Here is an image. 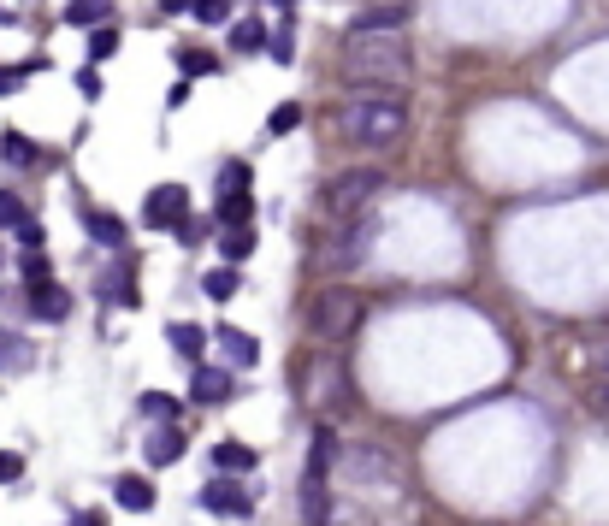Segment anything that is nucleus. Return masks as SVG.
Listing matches in <instances>:
<instances>
[{
	"mask_svg": "<svg viewBox=\"0 0 609 526\" xmlns=\"http://www.w3.org/2000/svg\"><path fill=\"white\" fill-rule=\"evenodd\" d=\"M343 77L355 89L367 83L379 95H403L414 77V54L403 36H343Z\"/></svg>",
	"mask_w": 609,
	"mask_h": 526,
	"instance_id": "f257e3e1",
	"label": "nucleus"
},
{
	"mask_svg": "<svg viewBox=\"0 0 609 526\" xmlns=\"http://www.w3.org/2000/svg\"><path fill=\"white\" fill-rule=\"evenodd\" d=\"M338 131L355 148H391V142L408 136V101L403 95H379V89L349 95L338 107Z\"/></svg>",
	"mask_w": 609,
	"mask_h": 526,
	"instance_id": "f03ea898",
	"label": "nucleus"
},
{
	"mask_svg": "<svg viewBox=\"0 0 609 526\" xmlns=\"http://www.w3.org/2000/svg\"><path fill=\"white\" fill-rule=\"evenodd\" d=\"M379 184H385L379 166H349V172H338V178L326 184V196H320L326 219H361V207L379 196Z\"/></svg>",
	"mask_w": 609,
	"mask_h": 526,
	"instance_id": "7ed1b4c3",
	"label": "nucleus"
},
{
	"mask_svg": "<svg viewBox=\"0 0 609 526\" xmlns=\"http://www.w3.org/2000/svg\"><path fill=\"white\" fill-rule=\"evenodd\" d=\"M355 326H361V296H355V290H320V296H314V308H308V337L343 343Z\"/></svg>",
	"mask_w": 609,
	"mask_h": 526,
	"instance_id": "20e7f679",
	"label": "nucleus"
},
{
	"mask_svg": "<svg viewBox=\"0 0 609 526\" xmlns=\"http://www.w3.org/2000/svg\"><path fill=\"white\" fill-rule=\"evenodd\" d=\"M184 219H190V190L184 184H154L148 190V201H142V225L148 231H172Z\"/></svg>",
	"mask_w": 609,
	"mask_h": 526,
	"instance_id": "39448f33",
	"label": "nucleus"
},
{
	"mask_svg": "<svg viewBox=\"0 0 609 526\" xmlns=\"http://www.w3.org/2000/svg\"><path fill=\"white\" fill-rule=\"evenodd\" d=\"M408 24V0H385V6H361L349 18V36H403Z\"/></svg>",
	"mask_w": 609,
	"mask_h": 526,
	"instance_id": "423d86ee",
	"label": "nucleus"
},
{
	"mask_svg": "<svg viewBox=\"0 0 609 526\" xmlns=\"http://www.w3.org/2000/svg\"><path fill=\"white\" fill-rule=\"evenodd\" d=\"M326 473H332V467H314V461H308V473H302V521H308V526H326V521H332Z\"/></svg>",
	"mask_w": 609,
	"mask_h": 526,
	"instance_id": "0eeeda50",
	"label": "nucleus"
},
{
	"mask_svg": "<svg viewBox=\"0 0 609 526\" xmlns=\"http://www.w3.org/2000/svg\"><path fill=\"white\" fill-rule=\"evenodd\" d=\"M202 509H213V515H249L255 497H249L237 479H213V485L202 491Z\"/></svg>",
	"mask_w": 609,
	"mask_h": 526,
	"instance_id": "6e6552de",
	"label": "nucleus"
},
{
	"mask_svg": "<svg viewBox=\"0 0 609 526\" xmlns=\"http://www.w3.org/2000/svg\"><path fill=\"white\" fill-rule=\"evenodd\" d=\"M77 219H83V231H89L101 249H125V219H119V213H107V207H77Z\"/></svg>",
	"mask_w": 609,
	"mask_h": 526,
	"instance_id": "1a4fd4ad",
	"label": "nucleus"
},
{
	"mask_svg": "<svg viewBox=\"0 0 609 526\" xmlns=\"http://www.w3.org/2000/svg\"><path fill=\"white\" fill-rule=\"evenodd\" d=\"M190 396H196V402H207V408H219V402H231V396H237V379H231L225 367H196Z\"/></svg>",
	"mask_w": 609,
	"mask_h": 526,
	"instance_id": "9d476101",
	"label": "nucleus"
},
{
	"mask_svg": "<svg viewBox=\"0 0 609 526\" xmlns=\"http://www.w3.org/2000/svg\"><path fill=\"white\" fill-rule=\"evenodd\" d=\"M367 243H373V225H367V219H355V225L343 231L338 243H332V249L320 255V261H326V266H355L361 255H367Z\"/></svg>",
	"mask_w": 609,
	"mask_h": 526,
	"instance_id": "9b49d317",
	"label": "nucleus"
},
{
	"mask_svg": "<svg viewBox=\"0 0 609 526\" xmlns=\"http://www.w3.org/2000/svg\"><path fill=\"white\" fill-rule=\"evenodd\" d=\"M30 314L48 320V326H60V320L71 314V296L54 284V278H48V284H30Z\"/></svg>",
	"mask_w": 609,
	"mask_h": 526,
	"instance_id": "f8f14e48",
	"label": "nucleus"
},
{
	"mask_svg": "<svg viewBox=\"0 0 609 526\" xmlns=\"http://www.w3.org/2000/svg\"><path fill=\"white\" fill-rule=\"evenodd\" d=\"M213 343L231 355V367H255V361H261V343H255L249 331H237V326H219L213 331Z\"/></svg>",
	"mask_w": 609,
	"mask_h": 526,
	"instance_id": "ddd939ff",
	"label": "nucleus"
},
{
	"mask_svg": "<svg viewBox=\"0 0 609 526\" xmlns=\"http://www.w3.org/2000/svg\"><path fill=\"white\" fill-rule=\"evenodd\" d=\"M113 503L131 509V515H148V509H154V485H148L142 473H125V479L113 485Z\"/></svg>",
	"mask_w": 609,
	"mask_h": 526,
	"instance_id": "4468645a",
	"label": "nucleus"
},
{
	"mask_svg": "<svg viewBox=\"0 0 609 526\" xmlns=\"http://www.w3.org/2000/svg\"><path fill=\"white\" fill-rule=\"evenodd\" d=\"M213 467H219L225 479H243V473L255 467V450H249V444H237V438H225V444H213Z\"/></svg>",
	"mask_w": 609,
	"mask_h": 526,
	"instance_id": "2eb2a0df",
	"label": "nucleus"
},
{
	"mask_svg": "<svg viewBox=\"0 0 609 526\" xmlns=\"http://www.w3.org/2000/svg\"><path fill=\"white\" fill-rule=\"evenodd\" d=\"M107 18H113V0H71V6H66L71 30H101Z\"/></svg>",
	"mask_w": 609,
	"mask_h": 526,
	"instance_id": "dca6fc26",
	"label": "nucleus"
},
{
	"mask_svg": "<svg viewBox=\"0 0 609 526\" xmlns=\"http://www.w3.org/2000/svg\"><path fill=\"white\" fill-rule=\"evenodd\" d=\"M178 456H184V432H178V426H160V432L148 438V461H154V467H172Z\"/></svg>",
	"mask_w": 609,
	"mask_h": 526,
	"instance_id": "f3484780",
	"label": "nucleus"
},
{
	"mask_svg": "<svg viewBox=\"0 0 609 526\" xmlns=\"http://www.w3.org/2000/svg\"><path fill=\"white\" fill-rule=\"evenodd\" d=\"M36 361V349L18 337V331H0V373H24Z\"/></svg>",
	"mask_w": 609,
	"mask_h": 526,
	"instance_id": "a211bd4d",
	"label": "nucleus"
},
{
	"mask_svg": "<svg viewBox=\"0 0 609 526\" xmlns=\"http://www.w3.org/2000/svg\"><path fill=\"white\" fill-rule=\"evenodd\" d=\"M237 284H243V278H237V266H213V272H202V296H207V302H231V296H237Z\"/></svg>",
	"mask_w": 609,
	"mask_h": 526,
	"instance_id": "6ab92c4d",
	"label": "nucleus"
},
{
	"mask_svg": "<svg viewBox=\"0 0 609 526\" xmlns=\"http://www.w3.org/2000/svg\"><path fill=\"white\" fill-rule=\"evenodd\" d=\"M249 219H255V201H249V190H243V196H219V225H225V231H243Z\"/></svg>",
	"mask_w": 609,
	"mask_h": 526,
	"instance_id": "aec40b11",
	"label": "nucleus"
},
{
	"mask_svg": "<svg viewBox=\"0 0 609 526\" xmlns=\"http://www.w3.org/2000/svg\"><path fill=\"white\" fill-rule=\"evenodd\" d=\"M0 154H6L12 166H36V160H42V148H36L24 131H6V136H0Z\"/></svg>",
	"mask_w": 609,
	"mask_h": 526,
	"instance_id": "412c9836",
	"label": "nucleus"
},
{
	"mask_svg": "<svg viewBox=\"0 0 609 526\" xmlns=\"http://www.w3.org/2000/svg\"><path fill=\"white\" fill-rule=\"evenodd\" d=\"M178 66H184V83H190V77H213V71H225V60H213L207 48H178Z\"/></svg>",
	"mask_w": 609,
	"mask_h": 526,
	"instance_id": "4be33fe9",
	"label": "nucleus"
},
{
	"mask_svg": "<svg viewBox=\"0 0 609 526\" xmlns=\"http://www.w3.org/2000/svg\"><path fill=\"white\" fill-rule=\"evenodd\" d=\"M231 48H237V54H255V48H267V24H261V18H243V24H231Z\"/></svg>",
	"mask_w": 609,
	"mask_h": 526,
	"instance_id": "5701e85b",
	"label": "nucleus"
},
{
	"mask_svg": "<svg viewBox=\"0 0 609 526\" xmlns=\"http://www.w3.org/2000/svg\"><path fill=\"white\" fill-rule=\"evenodd\" d=\"M202 343H207L202 326H190V320H178V326H172V349H178L184 361H202Z\"/></svg>",
	"mask_w": 609,
	"mask_h": 526,
	"instance_id": "b1692460",
	"label": "nucleus"
},
{
	"mask_svg": "<svg viewBox=\"0 0 609 526\" xmlns=\"http://www.w3.org/2000/svg\"><path fill=\"white\" fill-rule=\"evenodd\" d=\"M219 255H225V266L249 261V255H255V231H249V225H243V231H225V237H219Z\"/></svg>",
	"mask_w": 609,
	"mask_h": 526,
	"instance_id": "393cba45",
	"label": "nucleus"
},
{
	"mask_svg": "<svg viewBox=\"0 0 609 526\" xmlns=\"http://www.w3.org/2000/svg\"><path fill=\"white\" fill-rule=\"evenodd\" d=\"M296 125H302V107H296V101H278L272 119H267V136H290Z\"/></svg>",
	"mask_w": 609,
	"mask_h": 526,
	"instance_id": "a878e982",
	"label": "nucleus"
},
{
	"mask_svg": "<svg viewBox=\"0 0 609 526\" xmlns=\"http://www.w3.org/2000/svg\"><path fill=\"white\" fill-rule=\"evenodd\" d=\"M243 190H249V166H243V160H231V166L219 172V196H243Z\"/></svg>",
	"mask_w": 609,
	"mask_h": 526,
	"instance_id": "bb28decb",
	"label": "nucleus"
},
{
	"mask_svg": "<svg viewBox=\"0 0 609 526\" xmlns=\"http://www.w3.org/2000/svg\"><path fill=\"white\" fill-rule=\"evenodd\" d=\"M30 213H24V201L12 196V190H0V231H18Z\"/></svg>",
	"mask_w": 609,
	"mask_h": 526,
	"instance_id": "cd10ccee",
	"label": "nucleus"
},
{
	"mask_svg": "<svg viewBox=\"0 0 609 526\" xmlns=\"http://www.w3.org/2000/svg\"><path fill=\"white\" fill-rule=\"evenodd\" d=\"M225 12H231V0H190L196 24H225Z\"/></svg>",
	"mask_w": 609,
	"mask_h": 526,
	"instance_id": "c85d7f7f",
	"label": "nucleus"
},
{
	"mask_svg": "<svg viewBox=\"0 0 609 526\" xmlns=\"http://www.w3.org/2000/svg\"><path fill=\"white\" fill-rule=\"evenodd\" d=\"M142 414H148V420H178V402H172V396H160V391H148V396H142Z\"/></svg>",
	"mask_w": 609,
	"mask_h": 526,
	"instance_id": "c756f323",
	"label": "nucleus"
},
{
	"mask_svg": "<svg viewBox=\"0 0 609 526\" xmlns=\"http://www.w3.org/2000/svg\"><path fill=\"white\" fill-rule=\"evenodd\" d=\"M24 278H30V284H48V278H54V261H48L42 249H30V255H24Z\"/></svg>",
	"mask_w": 609,
	"mask_h": 526,
	"instance_id": "7c9ffc66",
	"label": "nucleus"
},
{
	"mask_svg": "<svg viewBox=\"0 0 609 526\" xmlns=\"http://www.w3.org/2000/svg\"><path fill=\"white\" fill-rule=\"evenodd\" d=\"M113 48H119V30H107V24H101V30L89 36V60H113Z\"/></svg>",
	"mask_w": 609,
	"mask_h": 526,
	"instance_id": "2f4dec72",
	"label": "nucleus"
},
{
	"mask_svg": "<svg viewBox=\"0 0 609 526\" xmlns=\"http://www.w3.org/2000/svg\"><path fill=\"white\" fill-rule=\"evenodd\" d=\"M12 479H24V456L18 450H0V485H12Z\"/></svg>",
	"mask_w": 609,
	"mask_h": 526,
	"instance_id": "473e14b6",
	"label": "nucleus"
},
{
	"mask_svg": "<svg viewBox=\"0 0 609 526\" xmlns=\"http://www.w3.org/2000/svg\"><path fill=\"white\" fill-rule=\"evenodd\" d=\"M77 89H83V95L95 101V95H101V71H77Z\"/></svg>",
	"mask_w": 609,
	"mask_h": 526,
	"instance_id": "72a5a7b5",
	"label": "nucleus"
},
{
	"mask_svg": "<svg viewBox=\"0 0 609 526\" xmlns=\"http://www.w3.org/2000/svg\"><path fill=\"white\" fill-rule=\"evenodd\" d=\"M18 237H24L30 249H42V225H36V219H24V225H18Z\"/></svg>",
	"mask_w": 609,
	"mask_h": 526,
	"instance_id": "f704fd0d",
	"label": "nucleus"
},
{
	"mask_svg": "<svg viewBox=\"0 0 609 526\" xmlns=\"http://www.w3.org/2000/svg\"><path fill=\"white\" fill-rule=\"evenodd\" d=\"M24 77H30V71H0V95H12V89H18Z\"/></svg>",
	"mask_w": 609,
	"mask_h": 526,
	"instance_id": "c9c22d12",
	"label": "nucleus"
},
{
	"mask_svg": "<svg viewBox=\"0 0 609 526\" xmlns=\"http://www.w3.org/2000/svg\"><path fill=\"white\" fill-rule=\"evenodd\" d=\"M71 526H107V515H101V509H83V515H77Z\"/></svg>",
	"mask_w": 609,
	"mask_h": 526,
	"instance_id": "e433bc0d",
	"label": "nucleus"
},
{
	"mask_svg": "<svg viewBox=\"0 0 609 526\" xmlns=\"http://www.w3.org/2000/svg\"><path fill=\"white\" fill-rule=\"evenodd\" d=\"M154 6H160L166 18H172V12H190V0H154Z\"/></svg>",
	"mask_w": 609,
	"mask_h": 526,
	"instance_id": "4c0bfd02",
	"label": "nucleus"
},
{
	"mask_svg": "<svg viewBox=\"0 0 609 526\" xmlns=\"http://www.w3.org/2000/svg\"><path fill=\"white\" fill-rule=\"evenodd\" d=\"M272 6H290V0H272Z\"/></svg>",
	"mask_w": 609,
	"mask_h": 526,
	"instance_id": "58836bf2",
	"label": "nucleus"
},
{
	"mask_svg": "<svg viewBox=\"0 0 609 526\" xmlns=\"http://www.w3.org/2000/svg\"><path fill=\"white\" fill-rule=\"evenodd\" d=\"M604 367H609V349H604Z\"/></svg>",
	"mask_w": 609,
	"mask_h": 526,
	"instance_id": "ea45409f",
	"label": "nucleus"
}]
</instances>
